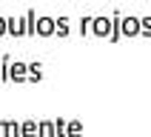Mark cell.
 I'll return each instance as SVG.
<instances>
[{
    "label": "cell",
    "mask_w": 151,
    "mask_h": 137,
    "mask_svg": "<svg viewBox=\"0 0 151 137\" xmlns=\"http://www.w3.org/2000/svg\"><path fill=\"white\" fill-rule=\"evenodd\" d=\"M120 23V34L126 37H137L140 34V17H123V14H114Z\"/></svg>",
    "instance_id": "6da1fadb"
},
{
    "label": "cell",
    "mask_w": 151,
    "mask_h": 137,
    "mask_svg": "<svg viewBox=\"0 0 151 137\" xmlns=\"http://www.w3.org/2000/svg\"><path fill=\"white\" fill-rule=\"evenodd\" d=\"M91 32L97 34V37H111V32H114V17H94L91 23Z\"/></svg>",
    "instance_id": "7a4b0ae2"
},
{
    "label": "cell",
    "mask_w": 151,
    "mask_h": 137,
    "mask_svg": "<svg viewBox=\"0 0 151 137\" xmlns=\"http://www.w3.org/2000/svg\"><path fill=\"white\" fill-rule=\"evenodd\" d=\"M6 77H9V80H14V83H23V80H29V63H20V60H14V63L9 66Z\"/></svg>",
    "instance_id": "3957f363"
},
{
    "label": "cell",
    "mask_w": 151,
    "mask_h": 137,
    "mask_svg": "<svg viewBox=\"0 0 151 137\" xmlns=\"http://www.w3.org/2000/svg\"><path fill=\"white\" fill-rule=\"evenodd\" d=\"M37 34L40 37L54 34V17H37Z\"/></svg>",
    "instance_id": "277c9868"
},
{
    "label": "cell",
    "mask_w": 151,
    "mask_h": 137,
    "mask_svg": "<svg viewBox=\"0 0 151 137\" xmlns=\"http://www.w3.org/2000/svg\"><path fill=\"white\" fill-rule=\"evenodd\" d=\"M6 23H9V34H14V37H23V34H26V23H23V20L6 17Z\"/></svg>",
    "instance_id": "5b68a950"
},
{
    "label": "cell",
    "mask_w": 151,
    "mask_h": 137,
    "mask_svg": "<svg viewBox=\"0 0 151 137\" xmlns=\"http://www.w3.org/2000/svg\"><path fill=\"white\" fill-rule=\"evenodd\" d=\"M40 131H37V120H26V123H20V137H37Z\"/></svg>",
    "instance_id": "8992f818"
},
{
    "label": "cell",
    "mask_w": 151,
    "mask_h": 137,
    "mask_svg": "<svg viewBox=\"0 0 151 137\" xmlns=\"http://www.w3.org/2000/svg\"><path fill=\"white\" fill-rule=\"evenodd\" d=\"M37 131H40V137H54V120H40Z\"/></svg>",
    "instance_id": "52a82bcc"
},
{
    "label": "cell",
    "mask_w": 151,
    "mask_h": 137,
    "mask_svg": "<svg viewBox=\"0 0 151 137\" xmlns=\"http://www.w3.org/2000/svg\"><path fill=\"white\" fill-rule=\"evenodd\" d=\"M29 80L32 83H40L43 80V66L40 63H29Z\"/></svg>",
    "instance_id": "ba28073f"
},
{
    "label": "cell",
    "mask_w": 151,
    "mask_h": 137,
    "mask_svg": "<svg viewBox=\"0 0 151 137\" xmlns=\"http://www.w3.org/2000/svg\"><path fill=\"white\" fill-rule=\"evenodd\" d=\"M54 34L68 37V20H66V17H57V20H54Z\"/></svg>",
    "instance_id": "9c48e42d"
},
{
    "label": "cell",
    "mask_w": 151,
    "mask_h": 137,
    "mask_svg": "<svg viewBox=\"0 0 151 137\" xmlns=\"http://www.w3.org/2000/svg\"><path fill=\"white\" fill-rule=\"evenodd\" d=\"M80 134H83V123H80V120H68L66 137H80Z\"/></svg>",
    "instance_id": "30bf717a"
},
{
    "label": "cell",
    "mask_w": 151,
    "mask_h": 137,
    "mask_svg": "<svg viewBox=\"0 0 151 137\" xmlns=\"http://www.w3.org/2000/svg\"><path fill=\"white\" fill-rule=\"evenodd\" d=\"M66 131H68V120L57 117L54 120V137H66Z\"/></svg>",
    "instance_id": "8fae6325"
},
{
    "label": "cell",
    "mask_w": 151,
    "mask_h": 137,
    "mask_svg": "<svg viewBox=\"0 0 151 137\" xmlns=\"http://www.w3.org/2000/svg\"><path fill=\"white\" fill-rule=\"evenodd\" d=\"M6 131H9V137H20V123H14V120H6Z\"/></svg>",
    "instance_id": "7c38bea8"
},
{
    "label": "cell",
    "mask_w": 151,
    "mask_h": 137,
    "mask_svg": "<svg viewBox=\"0 0 151 137\" xmlns=\"http://www.w3.org/2000/svg\"><path fill=\"white\" fill-rule=\"evenodd\" d=\"M140 34L151 37V17H140Z\"/></svg>",
    "instance_id": "4fadbf2b"
},
{
    "label": "cell",
    "mask_w": 151,
    "mask_h": 137,
    "mask_svg": "<svg viewBox=\"0 0 151 137\" xmlns=\"http://www.w3.org/2000/svg\"><path fill=\"white\" fill-rule=\"evenodd\" d=\"M9 66H12V57H3V60H0V83H3V80H9V77H6Z\"/></svg>",
    "instance_id": "5bb4252c"
},
{
    "label": "cell",
    "mask_w": 151,
    "mask_h": 137,
    "mask_svg": "<svg viewBox=\"0 0 151 137\" xmlns=\"http://www.w3.org/2000/svg\"><path fill=\"white\" fill-rule=\"evenodd\" d=\"M91 23H94V17H83V20H80V34L91 32Z\"/></svg>",
    "instance_id": "9a60e30c"
},
{
    "label": "cell",
    "mask_w": 151,
    "mask_h": 137,
    "mask_svg": "<svg viewBox=\"0 0 151 137\" xmlns=\"http://www.w3.org/2000/svg\"><path fill=\"white\" fill-rule=\"evenodd\" d=\"M6 32H9V23H6V17L0 14V37H3V34H6Z\"/></svg>",
    "instance_id": "2e32d148"
},
{
    "label": "cell",
    "mask_w": 151,
    "mask_h": 137,
    "mask_svg": "<svg viewBox=\"0 0 151 137\" xmlns=\"http://www.w3.org/2000/svg\"><path fill=\"white\" fill-rule=\"evenodd\" d=\"M0 137H9V131H6V120H0Z\"/></svg>",
    "instance_id": "e0dca14e"
}]
</instances>
